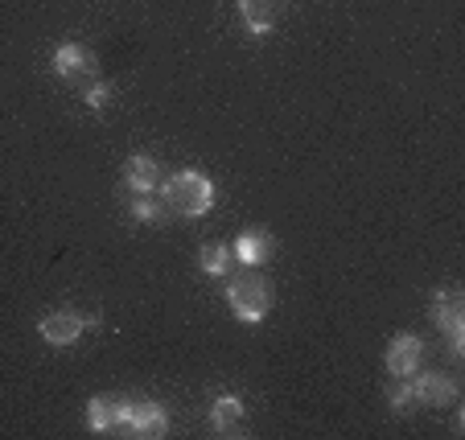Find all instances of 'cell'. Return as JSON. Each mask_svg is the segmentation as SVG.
<instances>
[{
	"label": "cell",
	"mask_w": 465,
	"mask_h": 440,
	"mask_svg": "<svg viewBox=\"0 0 465 440\" xmlns=\"http://www.w3.org/2000/svg\"><path fill=\"white\" fill-rule=\"evenodd\" d=\"M161 194H165L161 202L173 214H182V219H203L214 206V181L206 173H198V169H182V173L169 177Z\"/></svg>",
	"instance_id": "cell-1"
},
{
	"label": "cell",
	"mask_w": 465,
	"mask_h": 440,
	"mask_svg": "<svg viewBox=\"0 0 465 440\" xmlns=\"http://www.w3.org/2000/svg\"><path fill=\"white\" fill-rule=\"evenodd\" d=\"M227 305H231V313H235L239 321L255 326V321H263L268 313H272L276 288H272V280L260 276L255 268H243V272L231 280V288H227Z\"/></svg>",
	"instance_id": "cell-2"
},
{
	"label": "cell",
	"mask_w": 465,
	"mask_h": 440,
	"mask_svg": "<svg viewBox=\"0 0 465 440\" xmlns=\"http://www.w3.org/2000/svg\"><path fill=\"white\" fill-rule=\"evenodd\" d=\"M169 416L157 399H124V420L115 432L124 436H165Z\"/></svg>",
	"instance_id": "cell-3"
},
{
	"label": "cell",
	"mask_w": 465,
	"mask_h": 440,
	"mask_svg": "<svg viewBox=\"0 0 465 440\" xmlns=\"http://www.w3.org/2000/svg\"><path fill=\"white\" fill-rule=\"evenodd\" d=\"M432 318H437V326L445 329L449 354L461 358L465 354V300H461V292L457 288L437 292V297H432Z\"/></svg>",
	"instance_id": "cell-4"
},
{
	"label": "cell",
	"mask_w": 465,
	"mask_h": 440,
	"mask_svg": "<svg viewBox=\"0 0 465 440\" xmlns=\"http://www.w3.org/2000/svg\"><path fill=\"white\" fill-rule=\"evenodd\" d=\"M54 74L66 83H91L95 79V54L83 42H62L54 50Z\"/></svg>",
	"instance_id": "cell-5"
},
{
	"label": "cell",
	"mask_w": 465,
	"mask_h": 440,
	"mask_svg": "<svg viewBox=\"0 0 465 440\" xmlns=\"http://www.w3.org/2000/svg\"><path fill=\"white\" fill-rule=\"evenodd\" d=\"M383 362H387V370H391V375L412 379L416 370H420V362H424V342L416 334H395L391 342H387Z\"/></svg>",
	"instance_id": "cell-6"
},
{
	"label": "cell",
	"mask_w": 465,
	"mask_h": 440,
	"mask_svg": "<svg viewBox=\"0 0 465 440\" xmlns=\"http://www.w3.org/2000/svg\"><path fill=\"white\" fill-rule=\"evenodd\" d=\"M412 391H416V407H449V404H457V396H461V391H457V379L445 375V370L416 375Z\"/></svg>",
	"instance_id": "cell-7"
},
{
	"label": "cell",
	"mask_w": 465,
	"mask_h": 440,
	"mask_svg": "<svg viewBox=\"0 0 465 440\" xmlns=\"http://www.w3.org/2000/svg\"><path fill=\"white\" fill-rule=\"evenodd\" d=\"M37 329H42V337L50 346H74L79 334L87 329V318H79V313H71V308H58V313H45Z\"/></svg>",
	"instance_id": "cell-8"
},
{
	"label": "cell",
	"mask_w": 465,
	"mask_h": 440,
	"mask_svg": "<svg viewBox=\"0 0 465 440\" xmlns=\"http://www.w3.org/2000/svg\"><path fill=\"white\" fill-rule=\"evenodd\" d=\"M161 181V169L149 152H136V157L124 161V185H128L132 194H153Z\"/></svg>",
	"instance_id": "cell-9"
},
{
	"label": "cell",
	"mask_w": 465,
	"mask_h": 440,
	"mask_svg": "<svg viewBox=\"0 0 465 440\" xmlns=\"http://www.w3.org/2000/svg\"><path fill=\"white\" fill-rule=\"evenodd\" d=\"M211 428L219 432V436H243V432H247V412H243V404H239L235 396L214 399V407H211Z\"/></svg>",
	"instance_id": "cell-10"
},
{
	"label": "cell",
	"mask_w": 465,
	"mask_h": 440,
	"mask_svg": "<svg viewBox=\"0 0 465 440\" xmlns=\"http://www.w3.org/2000/svg\"><path fill=\"white\" fill-rule=\"evenodd\" d=\"M272 235H268V230H260V227H252V230H243V235L235 239V247H231V251H235V259L243 268H260L263 259L272 256Z\"/></svg>",
	"instance_id": "cell-11"
},
{
	"label": "cell",
	"mask_w": 465,
	"mask_h": 440,
	"mask_svg": "<svg viewBox=\"0 0 465 440\" xmlns=\"http://www.w3.org/2000/svg\"><path fill=\"white\" fill-rule=\"evenodd\" d=\"M124 420V399L120 396H95L87 404V428L91 432H115Z\"/></svg>",
	"instance_id": "cell-12"
},
{
	"label": "cell",
	"mask_w": 465,
	"mask_h": 440,
	"mask_svg": "<svg viewBox=\"0 0 465 440\" xmlns=\"http://www.w3.org/2000/svg\"><path fill=\"white\" fill-rule=\"evenodd\" d=\"M239 13H243L247 29L252 34H272L276 25V0H239Z\"/></svg>",
	"instance_id": "cell-13"
},
{
	"label": "cell",
	"mask_w": 465,
	"mask_h": 440,
	"mask_svg": "<svg viewBox=\"0 0 465 440\" xmlns=\"http://www.w3.org/2000/svg\"><path fill=\"white\" fill-rule=\"evenodd\" d=\"M198 264H203L206 276H227L231 264H235V251H231L227 243H206L203 251H198Z\"/></svg>",
	"instance_id": "cell-14"
},
{
	"label": "cell",
	"mask_w": 465,
	"mask_h": 440,
	"mask_svg": "<svg viewBox=\"0 0 465 440\" xmlns=\"http://www.w3.org/2000/svg\"><path fill=\"white\" fill-rule=\"evenodd\" d=\"M387 404H391V412H412V407H416L412 383L400 379V375H391V387H387Z\"/></svg>",
	"instance_id": "cell-15"
},
{
	"label": "cell",
	"mask_w": 465,
	"mask_h": 440,
	"mask_svg": "<svg viewBox=\"0 0 465 440\" xmlns=\"http://www.w3.org/2000/svg\"><path fill=\"white\" fill-rule=\"evenodd\" d=\"M161 214H165V202H157V198H149V194H136V202H132V219L136 222H161Z\"/></svg>",
	"instance_id": "cell-16"
},
{
	"label": "cell",
	"mask_w": 465,
	"mask_h": 440,
	"mask_svg": "<svg viewBox=\"0 0 465 440\" xmlns=\"http://www.w3.org/2000/svg\"><path fill=\"white\" fill-rule=\"evenodd\" d=\"M83 99H87V107L99 112V107H107V99H112V87H107V83H87V95Z\"/></svg>",
	"instance_id": "cell-17"
}]
</instances>
